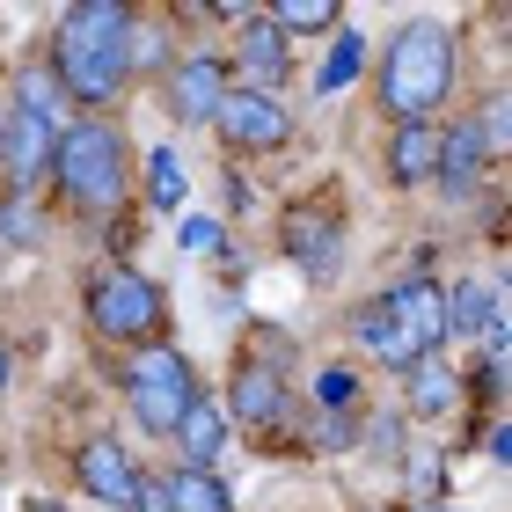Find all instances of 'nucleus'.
Listing matches in <instances>:
<instances>
[{
  "label": "nucleus",
  "mask_w": 512,
  "mask_h": 512,
  "mask_svg": "<svg viewBox=\"0 0 512 512\" xmlns=\"http://www.w3.org/2000/svg\"><path fill=\"white\" fill-rule=\"evenodd\" d=\"M74 469H81V491H88V498H103V505H125V512H132V498H139V469L125 461L118 439H88Z\"/></svg>",
  "instance_id": "nucleus-11"
},
{
  "label": "nucleus",
  "mask_w": 512,
  "mask_h": 512,
  "mask_svg": "<svg viewBox=\"0 0 512 512\" xmlns=\"http://www.w3.org/2000/svg\"><path fill=\"white\" fill-rule=\"evenodd\" d=\"M213 235H220V227H213V220H198V213H191V220H183V249H213Z\"/></svg>",
  "instance_id": "nucleus-27"
},
{
  "label": "nucleus",
  "mask_w": 512,
  "mask_h": 512,
  "mask_svg": "<svg viewBox=\"0 0 512 512\" xmlns=\"http://www.w3.org/2000/svg\"><path fill=\"white\" fill-rule=\"evenodd\" d=\"M447 337H461V344H491V352H505V322H498V293L491 286H476V278H461V286L447 293Z\"/></svg>",
  "instance_id": "nucleus-13"
},
{
  "label": "nucleus",
  "mask_w": 512,
  "mask_h": 512,
  "mask_svg": "<svg viewBox=\"0 0 512 512\" xmlns=\"http://www.w3.org/2000/svg\"><path fill=\"white\" fill-rule=\"evenodd\" d=\"M183 191H191V176H183V161L161 147V154H147V198L169 213V205H183Z\"/></svg>",
  "instance_id": "nucleus-23"
},
{
  "label": "nucleus",
  "mask_w": 512,
  "mask_h": 512,
  "mask_svg": "<svg viewBox=\"0 0 512 512\" xmlns=\"http://www.w3.org/2000/svg\"><path fill=\"white\" fill-rule=\"evenodd\" d=\"M125 403H132V417H139L147 432H161V439H169V432L183 425V410L198 403L191 359H183L176 344H139V352H132V366H125Z\"/></svg>",
  "instance_id": "nucleus-4"
},
{
  "label": "nucleus",
  "mask_w": 512,
  "mask_h": 512,
  "mask_svg": "<svg viewBox=\"0 0 512 512\" xmlns=\"http://www.w3.org/2000/svg\"><path fill=\"white\" fill-rule=\"evenodd\" d=\"M52 154H59V132L44 118H22V110H8V132H0V169H8L15 198H30L44 176H52Z\"/></svg>",
  "instance_id": "nucleus-9"
},
{
  "label": "nucleus",
  "mask_w": 512,
  "mask_h": 512,
  "mask_svg": "<svg viewBox=\"0 0 512 512\" xmlns=\"http://www.w3.org/2000/svg\"><path fill=\"white\" fill-rule=\"evenodd\" d=\"M8 110H22V118H44V125L66 110V88H59V74H52V59H44V52H30V59L15 66V103H8Z\"/></svg>",
  "instance_id": "nucleus-15"
},
{
  "label": "nucleus",
  "mask_w": 512,
  "mask_h": 512,
  "mask_svg": "<svg viewBox=\"0 0 512 512\" xmlns=\"http://www.w3.org/2000/svg\"><path fill=\"white\" fill-rule=\"evenodd\" d=\"M132 512H176V505H169V491H161V483H139V498H132Z\"/></svg>",
  "instance_id": "nucleus-28"
},
{
  "label": "nucleus",
  "mask_w": 512,
  "mask_h": 512,
  "mask_svg": "<svg viewBox=\"0 0 512 512\" xmlns=\"http://www.w3.org/2000/svg\"><path fill=\"white\" fill-rule=\"evenodd\" d=\"M359 74H366V44H359V30H344L337 52H330V66H322V88H352Z\"/></svg>",
  "instance_id": "nucleus-25"
},
{
  "label": "nucleus",
  "mask_w": 512,
  "mask_h": 512,
  "mask_svg": "<svg viewBox=\"0 0 512 512\" xmlns=\"http://www.w3.org/2000/svg\"><path fill=\"white\" fill-rule=\"evenodd\" d=\"M161 491H169L176 512H235V498H227V483H220L213 469H176Z\"/></svg>",
  "instance_id": "nucleus-21"
},
{
  "label": "nucleus",
  "mask_w": 512,
  "mask_h": 512,
  "mask_svg": "<svg viewBox=\"0 0 512 512\" xmlns=\"http://www.w3.org/2000/svg\"><path fill=\"white\" fill-rule=\"evenodd\" d=\"M169 439L183 447V469H213V461H220V447H227V410L198 395V403L183 410V425H176Z\"/></svg>",
  "instance_id": "nucleus-14"
},
{
  "label": "nucleus",
  "mask_w": 512,
  "mask_h": 512,
  "mask_svg": "<svg viewBox=\"0 0 512 512\" xmlns=\"http://www.w3.org/2000/svg\"><path fill=\"white\" fill-rule=\"evenodd\" d=\"M227 59H213V52H191V59H176L169 66V118L176 125H213V110H220V96H227Z\"/></svg>",
  "instance_id": "nucleus-8"
},
{
  "label": "nucleus",
  "mask_w": 512,
  "mask_h": 512,
  "mask_svg": "<svg viewBox=\"0 0 512 512\" xmlns=\"http://www.w3.org/2000/svg\"><path fill=\"white\" fill-rule=\"evenodd\" d=\"M264 22L278 37H308V30H330V22H337V0H278Z\"/></svg>",
  "instance_id": "nucleus-22"
},
{
  "label": "nucleus",
  "mask_w": 512,
  "mask_h": 512,
  "mask_svg": "<svg viewBox=\"0 0 512 512\" xmlns=\"http://www.w3.org/2000/svg\"><path fill=\"white\" fill-rule=\"evenodd\" d=\"M132 44V8L125 0H81V8L59 15V37H52V74L66 88V103H110L132 74L125 59Z\"/></svg>",
  "instance_id": "nucleus-1"
},
{
  "label": "nucleus",
  "mask_w": 512,
  "mask_h": 512,
  "mask_svg": "<svg viewBox=\"0 0 512 512\" xmlns=\"http://www.w3.org/2000/svg\"><path fill=\"white\" fill-rule=\"evenodd\" d=\"M352 337L366 344V359H374V366H395V374H410V366H417V352L403 344V330H395V322L381 315V300H366V308H359Z\"/></svg>",
  "instance_id": "nucleus-18"
},
{
  "label": "nucleus",
  "mask_w": 512,
  "mask_h": 512,
  "mask_svg": "<svg viewBox=\"0 0 512 512\" xmlns=\"http://www.w3.org/2000/svg\"><path fill=\"white\" fill-rule=\"evenodd\" d=\"M483 154H491V139H483V125H454V132H439V183H447V198H469L476 183H483Z\"/></svg>",
  "instance_id": "nucleus-12"
},
{
  "label": "nucleus",
  "mask_w": 512,
  "mask_h": 512,
  "mask_svg": "<svg viewBox=\"0 0 512 512\" xmlns=\"http://www.w3.org/2000/svg\"><path fill=\"white\" fill-rule=\"evenodd\" d=\"M432 169H439V132L432 125H395V139H388V176L395 183H432Z\"/></svg>",
  "instance_id": "nucleus-16"
},
{
  "label": "nucleus",
  "mask_w": 512,
  "mask_h": 512,
  "mask_svg": "<svg viewBox=\"0 0 512 512\" xmlns=\"http://www.w3.org/2000/svg\"><path fill=\"white\" fill-rule=\"evenodd\" d=\"M0 132H8V96H0Z\"/></svg>",
  "instance_id": "nucleus-30"
},
{
  "label": "nucleus",
  "mask_w": 512,
  "mask_h": 512,
  "mask_svg": "<svg viewBox=\"0 0 512 512\" xmlns=\"http://www.w3.org/2000/svg\"><path fill=\"white\" fill-rule=\"evenodd\" d=\"M0 242H15V249H37V242H44V220H37L30 198H8V205H0Z\"/></svg>",
  "instance_id": "nucleus-24"
},
{
  "label": "nucleus",
  "mask_w": 512,
  "mask_h": 512,
  "mask_svg": "<svg viewBox=\"0 0 512 512\" xmlns=\"http://www.w3.org/2000/svg\"><path fill=\"white\" fill-rule=\"evenodd\" d=\"M315 395H322V410H330V417H352V410H359V374L330 366V374L315 381Z\"/></svg>",
  "instance_id": "nucleus-26"
},
{
  "label": "nucleus",
  "mask_w": 512,
  "mask_h": 512,
  "mask_svg": "<svg viewBox=\"0 0 512 512\" xmlns=\"http://www.w3.org/2000/svg\"><path fill=\"white\" fill-rule=\"evenodd\" d=\"M425 512H454V505H425Z\"/></svg>",
  "instance_id": "nucleus-31"
},
{
  "label": "nucleus",
  "mask_w": 512,
  "mask_h": 512,
  "mask_svg": "<svg viewBox=\"0 0 512 512\" xmlns=\"http://www.w3.org/2000/svg\"><path fill=\"white\" fill-rule=\"evenodd\" d=\"M286 374L278 366H264V359H249V366H235V381H227V403L220 410H235L242 425H278L286 417Z\"/></svg>",
  "instance_id": "nucleus-10"
},
{
  "label": "nucleus",
  "mask_w": 512,
  "mask_h": 512,
  "mask_svg": "<svg viewBox=\"0 0 512 512\" xmlns=\"http://www.w3.org/2000/svg\"><path fill=\"white\" fill-rule=\"evenodd\" d=\"M403 403H410L417 417H447V410L461 403V374H454V366H439V359H417L410 381H403Z\"/></svg>",
  "instance_id": "nucleus-17"
},
{
  "label": "nucleus",
  "mask_w": 512,
  "mask_h": 512,
  "mask_svg": "<svg viewBox=\"0 0 512 512\" xmlns=\"http://www.w3.org/2000/svg\"><path fill=\"white\" fill-rule=\"evenodd\" d=\"M88 315H96L103 337H154L161 330V286L132 264H110L88 286Z\"/></svg>",
  "instance_id": "nucleus-5"
},
{
  "label": "nucleus",
  "mask_w": 512,
  "mask_h": 512,
  "mask_svg": "<svg viewBox=\"0 0 512 512\" xmlns=\"http://www.w3.org/2000/svg\"><path fill=\"white\" fill-rule=\"evenodd\" d=\"M52 176H59V191L74 198L81 213H118L125 176H132V147H125V132L110 125V118H81V125H66V132H59V154H52Z\"/></svg>",
  "instance_id": "nucleus-3"
},
{
  "label": "nucleus",
  "mask_w": 512,
  "mask_h": 512,
  "mask_svg": "<svg viewBox=\"0 0 512 512\" xmlns=\"http://www.w3.org/2000/svg\"><path fill=\"white\" fill-rule=\"evenodd\" d=\"M8 374H15V359H8V352H0V388H8Z\"/></svg>",
  "instance_id": "nucleus-29"
},
{
  "label": "nucleus",
  "mask_w": 512,
  "mask_h": 512,
  "mask_svg": "<svg viewBox=\"0 0 512 512\" xmlns=\"http://www.w3.org/2000/svg\"><path fill=\"white\" fill-rule=\"evenodd\" d=\"M381 315L403 330V344L417 359H432L439 344H447V286H432V278H403V286L381 293Z\"/></svg>",
  "instance_id": "nucleus-7"
},
{
  "label": "nucleus",
  "mask_w": 512,
  "mask_h": 512,
  "mask_svg": "<svg viewBox=\"0 0 512 512\" xmlns=\"http://www.w3.org/2000/svg\"><path fill=\"white\" fill-rule=\"evenodd\" d=\"M213 125L227 147H242V154H271V147H286V132H293V110L271 96V88H227L220 110H213Z\"/></svg>",
  "instance_id": "nucleus-6"
},
{
  "label": "nucleus",
  "mask_w": 512,
  "mask_h": 512,
  "mask_svg": "<svg viewBox=\"0 0 512 512\" xmlns=\"http://www.w3.org/2000/svg\"><path fill=\"white\" fill-rule=\"evenodd\" d=\"M447 81H454V37L439 22H403L381 59V103L395 110V125H425L447 103Z\"/></svg>",
  "instance_id": "nucleus-2"
},
{
  "label": "nucleus",
  "mask_w": 512,
  "mask_h": 512,
  "mask_svg": "<svg viewBox=\"0 0 512 512\" xmlns=\"http://www.w3.org/2000/svg\"><path fill=\"white\" fill-rule=\"evenodd\" d=\"M286 249H293L308 271H330V249H337V227H330V213H315V205L286 213Z\"/></svg>",
  "instance_id": "nucleus-19"
},
{
  "label": "nucleus",
  "mask_w": 512,
  "mask_h": 512,
  "mask_svg": "<svg viewBox=\"0 0 512 512\" xmlns=\"http://www.w3.org/2000/svg\"><path fill=\"white\" fill-rule=\"evenodd\" d=\"M235 59H242V74H256V81H278V74H286V37H278L264 15H256V22H242Z\"/></svg>",
  "instance_id": "nucleus-20"
}]
</instances>
